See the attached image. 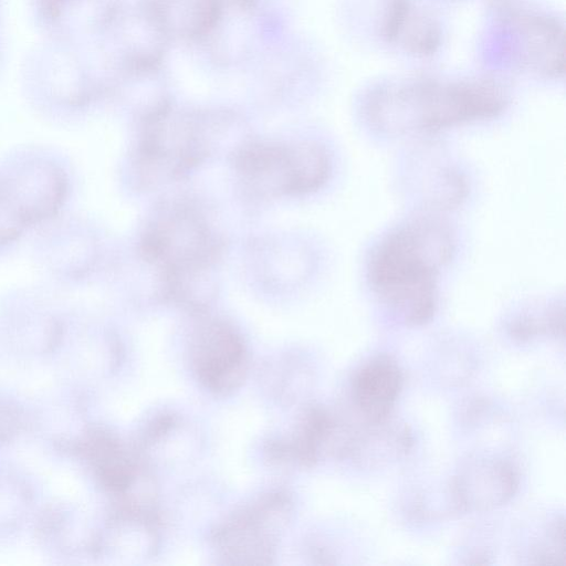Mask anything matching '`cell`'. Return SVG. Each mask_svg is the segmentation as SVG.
<instances>
[{
  "instance_id": "obj_9",
  "label": "cell",
  "mask_w": 566,
  "mask_h": 566,
  "mask_svg": "<svg viewBox=\"0 0 566 566\" xmlns=\"http://www.w3.org/2000/svg\"><path fill=\"white\" fill-rule=\"evenodd\" d=\"M402 386V375L389 357H377L355 376V401L370 421L380 422L388 416Z\"/></svg>"
},
{
  "instance_id": "obj_10",
  "label": "cell",
  "mask_w": 566,
  "mask_h": 566,
  "mask_svg": "<svg viewBox=\"0 0 566 566\" xmlns=\"http://www.w3.org/2000/svg\"><path fill=\"white\" fill-rule=\"evenodd\" d=\"M220 0H156L151 7L168 38L203 40Z\"/></svg>"
},
{
  "instance_id": "obj_1",
  "label": "cell",
  "mask_w": 566,
  "mask_h": 566,
  "mask_svg": "<svg viewBox=\"0 0 566 566\" xmlns=\"http://www.w3.org/2000/svg\"><path fill=\"white\" fill-rule=\"evenodd\" d=\"M505 105L503 90L489 81L413 77L375 87L363 114L382 134L410 135L488 119Z\"/></svg>"
},
{
  "instance_id": "obj_11",
  "label": "cell",
  "mask_w": 566,
  "mask_h": 566,
  "mask_svg": "<svg viewBox=\"0 0 566 566\" xmlns=\"http://www.w3.org/2000/svg\"><path fill=\"white\" fill-rule=\"evenodd\" d=\"M242 349L235 335L224 327H212L206 335L200 354V370L209 381H222L238 367Z\"/></svg>"
},
{
  "instance_id": "obj_4",
  "label": "cell",
  "mask_w": 566,
  "mask_h": 566,
  "mask_svg": "<svg viewBox=\"0 0 566 566\" xmlns=\"http://www.w3.org/2000/svg\"><path fill=\"white\" fill-rule=\"evenodd\" d=\"M239 164L252 181L292 193L319 188L329 174L326 153L317 145L305 143L252 146L240 156Z\"/></svg>"
},
{
  "instance_id": "obj_3",
  "label": "cell",
  "mask_w": 566,
  "mask_h": 566,
  "mask_svg": "<svg viewBox=\"0 0 566 566\" xmlns=\"http://www.w3.org/2000/svg\"><path fill=\"white\" fill-rule=\"evenodd\" d=\"M499 20L514 64L546 77L564 74V28L555 17L509 6L500 11Z\"/></svg>"
},
{
  "instance_id": "obj_5",
  "label": "cell",
  "mask_w": 566,
  "mask_h": 566,
  "mask_svg": "<svg viewBox=\"0 0 566 566\" xmlns=\"http://www.w3.org/2000/svg\"><path fill=\"white\" fill-rule=\"evenodd\" d=\"M22 178L13 182L12 190L0 187V243L52 214L64 198L65 181L52 168L23 172Z\"/></svg>"
},
{
  "instance_id": "obj_7",
  "label": "cell",
  "mask_w": 566,
  "mask_h": 566,
  "mask_svg": "<svg viewBox=\"0 0 566 566\" xmlns=\"http://www.w3.org/2000/svg\"><path fill=\"white\" fill-rule=\"evenodd\" d=\"M379 32L388 44L418 57L434 54L442 43L440 24L415 0H385Z\"/></svg>"
},
{
  "instance_id": "obj_2",
  "label": "cell",
  "mask_w": 566,
  "mask_h": 566,
  "mask_svg": "<svg viewBox=\"0 0 566 566\" xmlns=\"http://www.w3.org/2000/svg\"><path fill=\"white\" fill-rule=\"evenodd\" d=\"M453 252V235L441 221H407L374 248L367 265L369 285L408 323L423 324L434 313L439 274Z\"/></svg>"
},
{
  "instance_id": "obj_8",
  "label": "cell",
  "mask_w": 566,
  "mask_h": 566,
  "mask_svg": "<svg viewBox=\"0 0 566 566\" xmlns=\"http://www.w3.org/2000/svg\"><path fill=\"white\" fill-rule=\"evenodd\" d=\"M516 488L517 476L512 467L502 461H481L458 478L455 494L468 509L488 510L506 503Z\"/></svg>"
},
{
  "instance_id": "obj_6",
  "label": "cell",
  "mask_w": 566,
  "mask_h": 566,
  "mask_svg": "<svg viewBox=\"0 0 566 566\" xmlns=\"http://www.w3.org/2000/svg\"><path fill=\"white\" fill-rule=\"evenodd\" d=\"M147 254L174 274L201 265L209 255L207 229L193 217L175 213L158 221L146 237Z\"/></svg>"
}]
</instances>
